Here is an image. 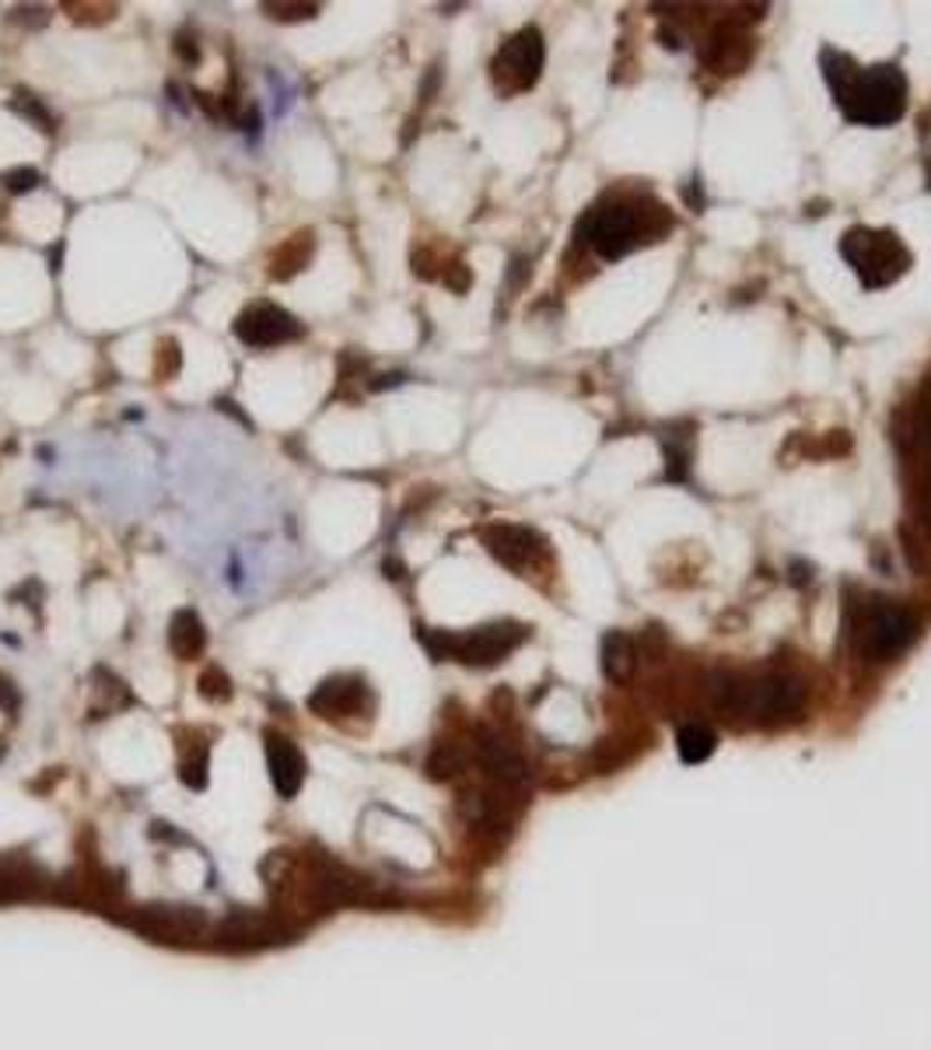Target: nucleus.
Listing matches in <instances>:
<instances>
[{"mask_svg":"<svg viewBox=\"0 0 931 1050\" xmlns=\"http://www.w3.org/2000/svg\"><path fill=\"white\" fill-rule=\"evenodd\" d=\"M525 638L529 631L512 620L487 623V628H477L470 634L420 631V641H424V648L434 659H459L466 665H498L508 652H515Z\"/></svg>","mask_w":931,"mask_h":1050,"instance_id":"20e7f679","label":"nucleus"},{"mask_svg":"<svg viewBox=\"0 0 931 1050\" xmlns=\"http://www.w3.org/2000/svg\"><path fill=\"white\" fill-rule=\"evenodd\" d=\"M175 53H180L186 63H196L200 60V50H196V39H190V35H180L175 39Z\"/></svg>","mask_w":931,"mask_h":1050,"instance_id":"4be33fe9","label":"nucleus"},{"mask_svg":"<svg viewBox=\"0 0 931 1050\" xmlns=\"http://www.w3.org/2000/svg\"><path fill=\"white\" fill-rule=\"evenodd\" d=\"M579 238L592 245L603 259H620L645 242V225H641V214L624 200H598L595 207L585 211Z\"/></svg>","mask_w":931,"mask_h":1050,"instance_id":"39448f33","label":"nucleus"},{"mask_svg":"<svg viewBox=\"0 0 931 1050\" xmlns=\"http://www.w3.org/2000/svg\"><path fill=\"white\" fill-rule=\"evenodd\" d=\"M168 644H172V652L180 655L183 662L196 659L200 652H204V644H207L204 620H200L193 610H180L168 623Z\"/></svg>","mask_w":931,"mask_h":1050,"instance_id":"ddd939ff","label":"nucleus"},{"mask_svg":"<svg viewBox=\"0 0 931 1050\" xmlns=\"http://www.w3.org/2000/svg\"><path fill=\"white\" fill-rule=\"evenodd\" d=\"M200 694L204 697H211V701H225L228 694H232V686H228V676L221 673L217 665H211L204 676H200Z\"/></svg>","mask_w":931,"mask_h":1050,"instance_id":"a211bd4d","label":"nucleus"},{"mask_svg":"<svg viewBox=\"0 0 931 1050\" xmlns=\"http://www.w3.org/2000/svg\"><path fill=\"white\" fill-rule=\"evenodd\" d=\"M483 543L504 568H512V571L532 568L540 561L543 547H546L543 536L525 529V526H487L483 529Z\"/></svg>","mask_w":931,"mask_h":1050,"instance_id":"1a4fd4ad","label":"nucleus"},{"mask_svg":"<svg viewBox=\"0 0 931 1050\" xmlns=\"http://www.w3.org/2000/svg\"><path fill=\"white\" fill-rule=\"evenodd\" d=\"M14 109H18L21 116H29L32 123H39L42 133H53V130H57V126H53V116L39 105V99H32V95H25V92H18V95H14Z\"/></svg>","mask_w":931,"mask_h":1050,"instance_id":"f3484780","label":"nucleus"},{"mask_svg":"<svg viewBox=\"0 0 931 1050\" xmlns=\"http://www.w3.org/2000/svg\"><path fill=\"white\" fill-rule=\"evenodd\" d=\"M263 11L277 18V21H301V18H316L319 8L316 4H263Z\"/></svg>","mask_w":931,"mask_h":1050,"instance_id":"6ab92c4d","label":"nucleus"},{"mask_svg":"<svg viewBox=\"0 0 931 1050\" xmlns=\"http://www.w3.org/2000/svg\"><path fill=\"white\" fill-rule=\"evenodd\" d=\"M266 753H270V777H274L277 792H280L284 798H291V795L301 788V781H305V760H301V753H298L291 743H287V740H270Z\"/></svg>","mask_w":931,"mask_h":1050,"instance_id":"f8f14e48","label":"nucleus"},{"mask_svg":"<svg viewBox=\"0 0 931 1050\" xmlns=\"http://www.w3.org/2000/svg\"><path fill=\"white\" fill-rule=\"evenodd\" d=\"M313 245H316L313 232H298L291 242H284L280 249L274 253V259H270V277H274V281L295 277L301 266L308 263V256H313Z\"/></svg>","mask_w":931,"mask_h":1050,"instance_id":"4468645a","label":"nucleus"},{"mask_svg":"<svg viewBox=\"0 0 931 1050\" xmlns=\"http://www.w3.org/2000/svg\"><path fill=\"white\" fill-rule=\"evenodd\" d=\"M494 84L501 92H525V88L536 84L540 71H543V35L540 29H522L498 50L494 63Z\"/></svg>","mask_w":931,"mask_h":1050,"instance_id":"0eeeda50","label":"nucleus"},{"mask_svg":"<svg viewBox=\"0 0 931 1050\" xmlns=\"http://www.w3.org/2000/svg\"><path fill=\"white\" fill-rule=\"evenodd\" d=\"M823 78L830 92L851 123L861 126H890L903 116L907 105V78L900 67H858L851 57L823 50Z\"/></svg>","mask_w":931,"mask_h":1050,"instance_id":"f257e3e1","label":"nucleus"},{"mask_svg":"<svg viewBox=\"0 0 931 1050\" xmlns=\"http://www.w3.org/2000/svg\"><path fill=\"white\" fill-rule=\"evenodd\" d=\"M477 756H480V767L487 771V777L498 781L501 788L515 792V788L529 785V767H525L522 753L512 743H504L501 735L483 732L480 743H477Z\"/></svg>","mask_w":931,"mask_h":1050,"instance_id":"9d476101","label":"nucleus"},{"mask_svg":"<svg viewBox=\"0 0 931 1050\" xmlns=\"http://www.w3.org/2000/svg\"><path fill=\"white\" fill-rule=\"evenodd\" d=\"M235 337L242 344H249V347H277V344H287V340H298L301 337V323L291 316V312H284L280 305L256 302L246 312H238Z\"/></svg>","mask_w":931,"mask_h":1050,"instance_id":"6e6552de","label":"nucleus"},{"mask_svg":"<svg viewBox=\"0 0 931 1050\" xmlns=\"http://www.w3.org/2000/svg\"><path fill=\"white\" fill-rule=\"evenodd\" d=\"M39 186V172L35 169H11L4 172V190L8 193H29Z\"/></svg>","mask_w":931,"mask_h":1050,"instance_id":"aec40b11","label":"nucleus"},{"mask_svg":"<svg viewBox=\"0 0 931 1050\" xmlns=\"http://www.w3.org/2000/svg\"><path fill=\"white\" fill-rule=\"evenodd\" d=\"M158 371L165 378L180 371V347H175V340H162L158 344Z\"/></svg>","mask_w":931,"mask_h":1050,"instance_id":"412c9836","label":"nucleus"},{"mask_svg":"<svg viewBox=\"0 0 931 1050\" xmlns=\"http://www.w3.org/2000/svg\"><path fill=\"white\" fill-rule=\"evenodd\" d=\"M676 750H679L683 764H704V760L718 750V740H715V732L707 725L690 722V725H683L676 732Z\"/></svg>","mask_w":931,"mask_h":1050,"instance_id":"2eb2a0df","label":"nucleus"},{"mask_svg":"<svg viewBox=\"0 0 931 1050\" xmlns=\"http://www.w3.org/2000/svg\"><path fill=\"white\" fill-rule=\"evenodd\" d=\"M918 638V616L907 606H893V602H882L869 613L861 628V652L872 662H890L893 655H900L903 648H911Z\"/></svg>","mask_w":931,"mask_h":1050,"instance_id":"423d86ee","label":"nucleus"},{"mask_svg":"<svg viewBox=\"0 0 931 1050\" xmlns=\"http://www.w3.org/2000/svg\"><path fill=\"white\" fill-rule=\"evenodd\" d=\"M399 383H403V375L392 371V375H379V378H375L371 389H386V386H399Z\"/></svg>","mask_w":931,"mask_h":1050,"instance_id":"b1692460","label":"nucleus"},{"mask_svg":"<svg viewBox=\"0 0 931 1050\" xmlns=\"http://www.w3.org/2000/svg\"><path fill=\"white\" fill-rule=\"evenodd\" d=\"M361 694H365V683L361 680H347V676H337V680H326L313 697H308V707L323 718H344L354 707L361 704Z\"/></svg>","mask_w":931,"mask_h":1050,"instance_id":"9b49d317","label":"nucleus"},{"mask_svg":"<svg viewBox=\"0 0 931 1050\" xmlns=\"http://www.w3.org/2000/svg\"><path fill=\"white\" fill-rule=\"evenodd\" d=\"M449 287H456V292H466V287H470V274H466L459 263H456V271L449 274Z\"/></svg>","mask_w":931,"mask_h":1050,"instance_id":"5701e85b","label":"nucleus"},{"mask_svg":"<svg viewBox=\"0 0 931 1050\" xmlns=\"http://www.w3.org/2000/svg\"><path fill=\"white\" fill-rule=\"evenodd\" d=\"M631 669H634V644H631V638L620 634V631L606 634L603 638V673L613 683H624L631 676Z\"/></svg>","mask_w":931,"mask_h":1050,"instance_id":"dca6fc26","label":"nucleus"},{"mask_svg":"<svg viewBox=\"0 0 931 1050\" xmlns=\"http://www.w3.org/2000/svg\"><path fill=\"white\" fill-rule=\"evenodd\" d=\"M840 256L858 274V281L876 292V287H890L911 271V249L900 242L897 232L890 228H851L840 238Z\"/></svg>","mask_w":931,"mask_h":1050,"instance_id":"7ed1b4c3","label":"nucleus"},{"mask_svg":"<svg viewBox=\"0 0 931 1050\" xmlns=\"http://www.w3.org/2000/svg\"><path fill=\"white\" fill-rule=\"evenodd\" d=\"M712 697L728 707L749 714L757 722H788L806 704V690L791 676H764V680H736L728 673H715L707 680Z\"/></svg>","mask_w":931,"mask_h":1050,"instance_id":"f03ea898","label":"nucleus"},{"mask_svg":"<svg viewBox=\"0 0 931 1050\" xmlns=\"http://www.w3.org/2000/svg\"><path fill=\"white\" fill-rule=\"evenodd\" d=\"M924 431H928L924 438L931 441V420H924ZM928 522H931V487H928Z\"/></svg>","mask_w":931,"mask_h":1050,"instance_id":"393cba45","label":"nucleus"}]
</instances>
